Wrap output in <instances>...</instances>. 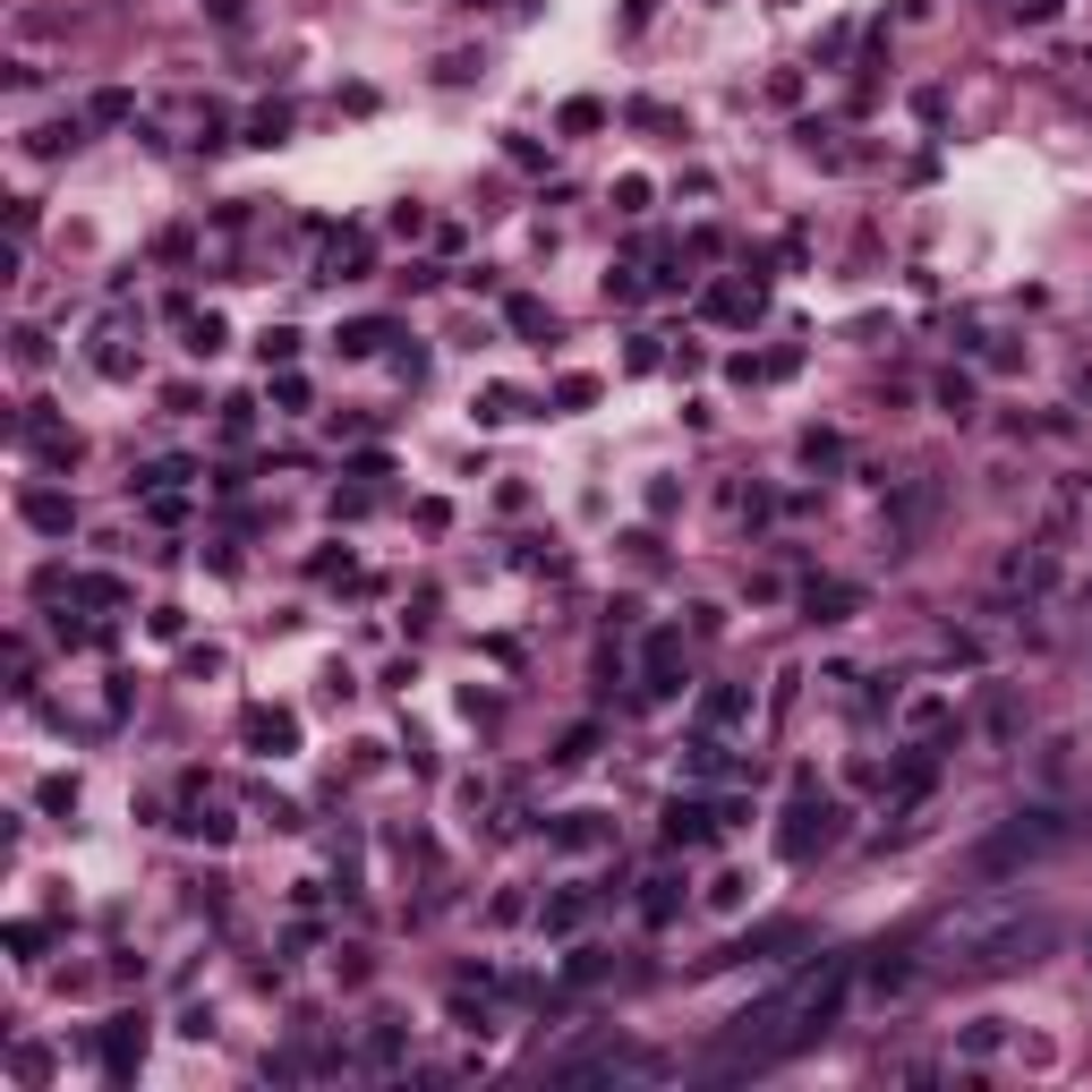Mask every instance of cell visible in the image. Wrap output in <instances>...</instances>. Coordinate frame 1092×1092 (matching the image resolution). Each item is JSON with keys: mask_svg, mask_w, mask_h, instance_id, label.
Here are the masks:
<instances>
[{"mask_svg": "<svg viewBox=\"0 0 1092 1092\" xmlns=\"http://www.w3.org/2000/svg\"><path fill=\"white\" fill-rule=\"evenodd\" d=\"M939 939L956 948V964L998 973V964H1025V948H1041V922H1032V913H1016V904H973V913H956Z\"/></svg>", "mask_w": 1092, "mask_h": 1092, "instance_id": "obj_1", "label": "cell"}, {"mask_svg": "<svg viewBox=\"0 0 1092 1092\" xmlns=\"http://www.w3.org/2000/svg\"><path fill=\"white\" fill-rule=\"evenodd\" d=\"M1059 811H1025V820H1007V828L982 845V870H1007V863H1032V854H1050L1059 845Z\"/></svg>", "mask_w": 1092, "mask_h": 1092, "instance_id": "obj_2", "label": "cell"}, {"mask_svg": "<svg viewBox=\"0 0 1092 1092\" xmlns=\"http://www.w3.org/2000/svg\"><path fill=\"white\" fill-rule=\"evenodd\" d=\"M1007 589H1050V555L1032 546V555H1007Z\"/></svg>", "mask_w": 1092, "mask_h": 1092, "instance_id": "obj_3", "label": "cell"}, {"mask_svg": "<svg viewBox=\"0 0 1092 1092\" xmlns=\"http://www.w3.org/2000/svg\"><path fill=\"white\" fill-rule=\"evenodd\" d=\"M666 836H675V845H700V836H708V811H700V803H675V820H666Z\"/></svg>", "mask_w": 1092, "mask_h": 1092, "instance_id": "obj_4", "label": "cell"}, {"mask_svg": "<svg viewBox=\"0 0 1092 1092\" xmlns=\"http://www.w3.org/2000/svg\"><path fill=\"white\" fill-rule=\"evenodd\" d=\"M26 513H34V529H68V504H61V495H34Z\"/></svg>", "mask_w": 1092, "mask_h": 1092, "instance_id": "obj_5", "label": "cell"}]
</instances>
